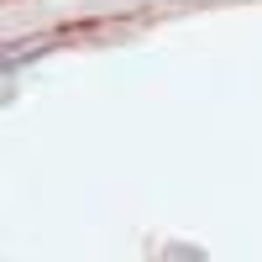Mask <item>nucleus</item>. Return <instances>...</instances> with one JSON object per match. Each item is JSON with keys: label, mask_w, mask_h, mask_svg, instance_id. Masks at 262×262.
I'll return each mask as SVG.
<instances>
[]
</instances>
